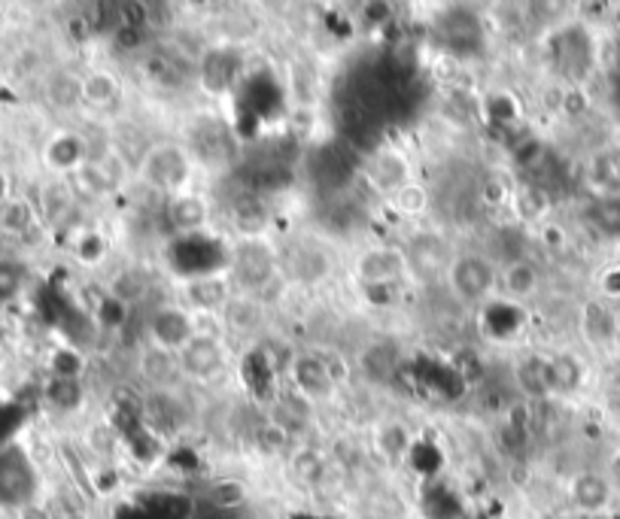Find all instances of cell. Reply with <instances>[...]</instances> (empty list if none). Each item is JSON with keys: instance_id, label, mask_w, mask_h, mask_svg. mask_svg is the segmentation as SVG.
Masks as SVG:
<instances>
[{"instance_id": "d6986e66", "label": "cell", "mask_w": 620, "mask_h": 519, "mask_svg": "<svg viewBox=\"0 0 620 519\" xmlns=\"http://www.w3.org/2000/svg\"><path fill=\"white\" fill-rule=\"evenodd\" d=\"M240 71V61L231 55V52H210L202 64V83L207 85V92L214 95H226L228 89L235 85Z\"/></svg>"}, {"instance_id": "ab89813d", "label": "cell", "mask_w": 620, "mask_h": 519, "mask_svg": "<svg viewBox=\"0 0 620 519\" xmlns=\"http://www.w3.org/2000/svg\"><path fill=\"white\" fill-rule=\"evenodd\" d=\"M0 201H7V177L0 174Z\"/></svg>"}, {"instance_id": "7c38bea8", "label": "cell", "mask_w": 620, "mask_h": 519, "mask_svg": "<svg viewBox=\"0 0 620 519\" xmlns=\"http://www.w3.org/2000/svg\"><path fill=\"white\" fill-rule=\"evenodd\" d=\"M292 380H296V390L301 392V398L308 402H320V398H329L338 386V380L332 377V371L326 365L322 355H299L292 362Z\"/></svg>"}, {"instance_id": "e575fe53", "label": "cell", "mask_w": 620, "mask_h": 519, "mask_svg": "<svg viewBox=\"0 0 620 519\" xmlns=\"http://www.w3.org/2000/svg\"><path fill=\"white\" fill-rule=\"evenodd\" d=\"M19 289H22V268L10 264V261H0V304L12 301L19 295Z\"/></svg>"}, {"instance_id": "f35d334b", "label": "cell", "mask_w": 620, "mask_h": 519, "mask_svg": "<svg viewBox=\"0 0 620 519\" xmlns=\"http://www.w3.org/2000/svg\"><path fill=\"white\" fill-rule=\"evenodd\" d=\"M19 416L12 414L10 407H0V440H3V425H7V432H12V423H16Z\"/></svg>"}, {"instance_id": "277c9868", "label": "cell", "mask_w": 620, "mask_h": 519, "mask_svg": "<svg viewBox=\"0 0 620 519\" xmlns=\"http://www.w3.org/2000/svg\"><path fill=\"white\" fill-rule=\"evenodd\" d=\"M353 273L365 289H393L405 280L411 268L402 247H371L359 256Z\"/></svg>"}, {"instance_id": "7a4b0ae2", "label": "cell", "mask_w": 620, "mask_h": 519, "mask_svg": "<svg viewBox=\"0 0 620 519\" xmlns=\"http://www.w3.org/2000/svg\"><path fill=\"white\" fill-rule=\"evenodd\" d=\"M447 283H451V292L456 295V301L480 304L499 286V268L493 264V259L480 256V252H465V256H456L454 264H451Z\"/></svg>"}, {"instance_id": "d4e9b609", "label": "cell", "mask_w": 620, "mask_h": 519, "mask_svg": "<svg viewBox=\"0 0 620 519\" xmlns=\"http://www.w3.org/2000/svg\"><path fill=\"white\" fill-rule=\"evenodd\" d=\"M359 371H362V377L371 380V383H390L395 374V359L393 353L386 350V346H369L362 359H359Z\"/></svg>"}, {"instance_id": "836d02e7", "label": "cell", "mask_w": 620, "mask_h": 519, "mask_svg": "<svg viewBox=\"0 0 620 519\" xmlns=\"http://www.w3.org/2000/svg\"><path fill=\"white\" fill-rule=\"evenodd\" d=\"M292 468H296V474H299L301 480L320 484L322 474H326V461H322V456H317L313 449H304V453H299V456L292 459Z\"/></svg>"}, {"instance_id": "e0dca14e", "label": "cell", "mask_w": 620, "mask_h": 519, "mask_svg": "<svg viewBox=\"0 0 620 519\" xmlns=\"http://www.w3.org/2000/svg\"><path fill=\"white\" fill-rule=\"evenodd\" d=\"M146 425L162 435H174L186 425V407L170 392H153L146 402Z\"/></svg>"}, {"instance_id": "f1b7e54d", "label": "cell", "mask_w": 620, "mask_h": 519, "mask_svg": "<svg viewBox=\"0 0 620 519\" xmlns=\"http://www.w3.org/2000/svg\"><path fill=\"white\" fill-rule=\"evenodd\" d=\"M144 295L146 280L144 273L137 271H122L120 277L113 280V286H110V298H113L116 304H122V308H132V304H137Z\"/></svg>"}, {"instance_id": "603a6c76", "label": "cell", "mask_w": 620, "mask_h": 519, "mask_svg": "<svg viewBox=\"0 0 620 519\" xmlns=\"http://www.w3.org/2000/svg\"><path fill=\"white\" fill-rule=\"evenodd\" d=\"M289 273H292V280H299V283H320L322 277L329 273V259L322 256L320 249H292V268H289Z\"/></svg>"}, {"instance_id": "2e32d148", "label": "cell", "mask_w": 620, "mask_h": 519, "mask_svg": "<svg viewBox=\"0 0 620 519\" xmlns=\"http://www.w3.org/2000/svg\"><path fill=\"white\" fill-rule=\"evenodd\" d=\"M569 498L581 513H599V510L609 508L611 486L606 477H599L593 471L575 474L572 484H569Z\"/></svg>"}, {"instance_id": "9a60e30c", "label": "cell", "mask_w": 620, "mask_h": 519, "mask_svg": "<svg viewBox=\"0 0 620 519\" xmlns=\"http://www.w3.org/2000/svg\"><path fill=\"white\" fill-rule=\"evenodd\" d=\"M137 367H141V377H144L155 392H170V386L177 383V377H183L177 353H167V350H158V346L144 350Z\"/></svg>"}, {"instance_id": "83f0119b", "label": "cell", "mask_w": 620, "mask_h": 519, "mask_svg": "<svg viewBox=\"0 0 620 519\" xmlns=\"http://www.w3.org/2000/svg\"><path fill=\"white\" fill-rule=\"evenodd\" d=\"M31 225H34L31 204L19 201V198L0 201V231H7V235H24Z\"/></svg>"}, {"instance_id": "30bf717a", "label": "cell", "mask_w": 620, "mask_h": 519, "mask_svg": "<svg viewBox=\"0 0 620 519\" xmlns=\"http://www.w3.org/2000/svg\"><path fill=\"white\" fill-rule=\"evenodd\" d=\"M405 256L411 273H420V277H438V273H447L456 259L442 237L430 235V231H423V235L414 237V240L407 243Z\"/></svg>"}, {"instance_id": "4316f807", "label": "cell", "mask_w": 620, "mask_h": 519, "mask_svg": "<svg viewBox=\"0 0 620 519\" xmlns=\"http://www.w3.org/2000/svg\"><path fill=\"white\" fill-rule=\"evenodd\" d=\"M83 383L80 377H52L46 386L49 404H55L59 411H76L83 404Z\"/></svg>"}, {"instance_id": "5b68a950", "label": "cell", "mask_w": 620, "mask_h": 519, "mask_svg": "<svg viewBox=\"0 0 620 519\" xmlns=\"http://www.w3.org/2000/svg\"><path fill=\"white\" fill-rule=\"evenodd\" d=\"M238 295V289L226 273H198L183 286V301L189 313H223L231 298Z\"/></svg>"}, {"instance_id": "74e56055", "label": "cell", "mask_w": 620, "mask_h": 519, "mask_svg": "<svg viewBox=\"0 0 620 519\" xmlns=\"http://www.w3.org/2000/svg\"><path fill=\"white\" fill-rule=\"evenodd\" d=\"M104 252V240L97 235H85L83 247H80V259L83 261H97V256Z\"/></svg>"}, {"instance_id": "8992f818", "label": "cell", "mask_w": 620, "mask_h": 519, "mask_svg": "<svg viewBox=\"0 0 620 519\" xmlns=\"http://www.w3.org/2000/svg\"><path fill=\"white\" fill-rule=\"evenodd\" d=\"M34 471L22 449H0V505L22 508L34 498Z\"/></svg>"}, {"instance_id": "5bb4252c", "label": "cell", "mask_w": 620, "mask_h": 519, "mask_svg": "<svg viewBox=\"0 0 620 519\" xmlns=\"http://www.w3.org/2000/svg\"><path fill=\"white\" fill-rule=\"evenodd\" d=\"M514 380L526 398L536 404L554 398V383H550V362L545 355H526L520 365L514 367Z\"/></svg>"}, {"instance_id": "ac0fdd59", "label": "cell", "mask_w": 620, "mask_h": 519, "mask_svg": "<svg viewBox=\"0 0 620 519\" xmlns=\"http://www.w3.org/2000/svg\"><path fill=\"white\" fill-rule=\"evenodd\" d=\"M223 319V329L226 331H235V334H252V331L262 329V319H265V310L259 304V298L252 295H235L231 301L226 304V310L219 313Z\"/></svg>"}, {"instance_id": "8fae6325", "label": "cell", "mask_w": 620, "mask_h": 519, "mask_svg": "<svg viewBox=\"0 0 620 519\" xmlns=\"http://www.w3.org/2000/svg\"><path fill=\"white\" fill-rule=\"evenodd\" d=\"M165 216L170 231H177L183 237H198L210 222V204L195 191H183V195H174L167 201Z\"/></svg>"}, {"instance_id": "ba28073f", "label": "cell", "mask_w": 620, "mask_h": 519, "mask_svg": "<svg viewBox=\"0 0 620 519\" xmlns=\"http://www.w3.org/2000/svg\"><path fill=\"white\" fill-rule=\"evenodd\" d=\"M192 338H195V325L186 308H158L149 319V341L158 350L179 353Z\"/></svg>"}, {"instance_id": "7402d4cb", "label": "cell", "mask_w": 620, "mask_h": 519, "mask_svg": "<svg viewBox=\"0 0 620 519\" xmlns=\"http://www.w3.org/2000/svg\"><path fill=\"white\" fill-rule=\"evenodd\" d=\"M122 95L120 80L110 71H92L83 76V104L92 110H110Z\"/></svg>"}, {"instance_id": "6da1fadb", "label": "cell", "mask_w": 620, "mask_h": 519, "mask_svg": "<svg viewBox=\"0 0 620 519\" xmlns=\"http://www.w3.org/2000/svg\"><path fill=\"white\" fill-rule=\"evenodd\" d=\"M137 177L146 189L162 195H183L192 179V153L179 143H153L137 165Z\"/></svg>"}, {"instance_id": "cb8c5ba5", "label": "cell", "mask_w": 620, "mask_h": 519, "mask_svg": "<svg viewBox=\"0 0 620 519\" xmlns=\"http://www.w3.org/2000/svg\"><path fill=\"white\" fill-rule=\"evenodd\" d=\"M550 362V383H554V395H569L581 386V377H585V371H581V362L575 359V355H548Z\"/></svg>"}, {"instance_id": "52a82bcc", "label": "cell", "mask_w": 620, "mask_h": 519, "mask_svg": "<svg viewBox=\"0 0 620 519\" xmlns=\"http://www.w3.org/2000/svg\"><path fill=\"white\" fill-rule=\"evenodd\" d=\"M179 371L183 377L189 380H210L216 377L223 365H226V346L219 338H204V334H195L183 350L177 353Z\"/></svg>"}, {"instance_id": "9c48e42d", "label": "cell", "mask_w": 620, "mask_h": 519, "mask_svg": "<svg viewBox=\"0 0 620 519\" xmlns=\"http://www.w3.org/2000/svg\"><path fill=\"white\" fill-rule=\"evenodd\" d=\"M365 179L374 186V191L393 198L395 191H402L411 183L407 158L402 153H395V149H378L365 162Z\"/></svg>"}, {"instance_id": "8d00e7d4", "label": "cell", "mask_w": 620, "mask_h": 519, "mask_svg": "<svg viewBox=\"0 0 620 519\" xmlns=\"http://www.w3.org/2000/svg\"><path fill=\"white\" fill-rule=\"evenodd\" d=\"M80 367H83V362L76 359V353H59L52 362L55 377H80Z\"/></svg>"}, {"instance_id": "60d3db41", "label": "cell", "mask_w": 620, "mask_h": 519, "mask_svg": "<svg viewBox=\"0 0 620 519\" xmlns=\"http://www.w3.org/2000/svg\"><path fill=\"white\" fill-rule=\"evenodd\" d=\"M545 519H560V517H545Z\"/></svg>"}, {"instance_id": "4fadbf2b", "label": "cell", "mask_w": 620, "mask_h": 519, "mask_svg": "<svg viewBox=\"0 0 620 519\" xmlns=\"http://www.w3.org/2000/svg\"><path fill=\"white\" fill-rule=\"evenodd\" d=\"M499 289L508 295V304H520L526 298H536L541 289V268L524 256L499 268Z\"/></svg>"}, {"instance_id": "4dcf8cb0", "label": "cell", "mask_w": 620, "mask_h": 519, "mask_svg": "<svg viewBox=\"0 0 620 519\" xmlns=\"http://www.w3.org/2000/svg\"><path fill=\"white\" fill-rule=\"evenodd\" d=\"M390 201L402 216H420V212L430 210V191L417 186V183H407L405 189L395 191Z\"/></svg>"}, {"instance_id": "ffe728a7", "label": "cell", "mask_w": 620, "mask_h": 519, "mask_svg": "<svg viewBox=\"0 0 620 519\" xmlns=\"http://www.w3.org/2000/svg\"><path fill=\"white\" fill-rule=\"evenodd\" d=\"M46 158L55 170H71L73 174L76 167H83L89 162V143L76 134H59L55 141L49 143Z\"/></svg>"}, {"instance_id": "d590c367", "label": "cell", "mask_w": 620, "mask_h": 519, "mask_svg": "<svg viewBox=\"0 0 620 519\" xmlns=\"http://www.w3.org/2000/svg\"><path fill=\"white\" fill-rule=\"evenodd\" d=\"M113 43L122 52H137V49L144 46V28H141V22H122L120 28H113Z\"/></svg>"}, {"instance_id": "484cf974", "label": "cell", "mask_w": 620, "mask_h": 519, "mask_svg": "<svg viewBox=\"0 0 620 519\" xmlns=\"http://www.w3.org/2000/svg\"><path fill=\"white\" fill-rule=\"evenodd\" d=\"M207 501L210 508L219 510V513H228V510L240 508L247 501V486L240 480H231V477H223V480H214L210 489H207Z\"/></svg>"}, {"instance_id": "44dd1931", "label": "cell", "mask_w": 620, "mask_h": 519, "mask_svg": "<svg viewBox=\"0 0 620 519\" xmlns=\"http://www.w3.org/2000/svg\"><path fill=\"white\" fill-rule=\"evenodd\" d=\"M512 207L514 216H517L520 222H541L550 212V191L545 189V186H536V183L517 186L512 195Z\"/></svg>"}, {"instance_id": "f546056e", "label": "cell", "mask_w": 620, "mask_h": 519, "mask_svg": "<svg viewBox=\"0 0 620 519\" xmlns=\"http://www.w3.org/2000/svg\"><path fill=\"white\" fill-rule=\"evenodd\" d=\"M378 444H381V453L386 459H402L411 447V437H407L405 425L383 423L378 432Z\"/></svg>"}, {"instance_id": "1f68e13d", "label": "cell", "mask_w": 620, "mask_h": 519, "mask_svg": "<svg viewBox=\"0 0 620 519\" xmlns=\"http://www.w3.org/2000/svg\"><path fill=\"white\" fill-rule=\"evenodd\" d=\"M256 447L262 449L265 456H280L289 447V432L280 423H265L256 428Z\"/></svg>"}, {"instance_id": "d6a6232c", "label": "cell", "mask_w": 620, "mask_h": 519, "mask_svg": "<svg viewBox=\"0 0 620 519\" xmlns=\"http://www.w3.org/2000/svg\"><path fill=\"white\" fill-rule=\"evenodd\" d=\"M593 222L599 225V231H606V235H620V195H606V198H599L593 204Z\"/></svg>"}, {"instance_id": "3957f363", "label": "cell", "mask_w": 620, "mask_h": 519, "mask_svg": "<svg viewBox=\"0 0 620 519\" xmlns=\"http://www.w3.org/2000/svg\"><path fill=\"white\" fill-rule=\"evenodd\" d=\"M277 252L265 247L262 240H240L231 261V283L240 289V295H259L265 286L275 283L277 277Z\"/></svg>"}]
</instances>
